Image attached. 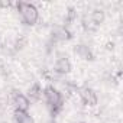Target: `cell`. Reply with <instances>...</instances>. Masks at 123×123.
Listing matches in <instances>:
<instances>
[{"instance_id":"6da1fadb","label":"cell","mask_w":123,"mask_h":123,"mask_svg":"<svg viewBox=\"0 0 123 123\" xmlns=\"http://www.w3.org/2000/svg\"><path fill=\"white\" fill-rule=\"evenodd\" d=\"M43 98L52 116H56L64 107V96L54 86H46L43 88Z\"/></svg>"},{"instance_id":"7a4b0ae2","label":"cell","mask_w":123,"mask_h":123,"mask_svg":"<svg viewBox=\"0 0 123 123\" xmlns=\"http://www.w3.org/2000/svg\"><path fill=\"white\" fill-rule=\"evenodd\" d=\"M16 7H18L19 16L25 25H28V26L36 25V22L39 20V10L35 5L26 3V2H18Z\"/></svg>"},{"instance_id":"3957f363","label":"cell","mask_w":123,"mask_h":123,"mask_svg":"<svg viewBox=\"0 0 123 123\" xmlns=\"http://www.w3.org/2000/svg\"><path fill=\"white\" fill-rule=\"evenodd\" d=\"M10 101H12L15 110H19V111H28L29 107H31L29 98L25 94H22L19 90H12V93H10Z\"/></svg>"},{"instance_id":"277c9868","label":"cell","mask_w":123,"mask_h":123,"mask_svg":"<svg viewBox=\"0 0 123 123\" xmlns=\"http://www.w3.org/2000/svg\"><path fill=\"white\" fill-rule=\"evenodd\" d=\"M80 98H81L83 104H86L88 107H93V106H96L98 103L97 93L91 87H83V88H80Z\"/></svg>"},{"instance_id":"5b68a950","label":"cell","mask_w":123,"mask_h":123,"mask_svg":"<svg viewBox=\"0 0 123 123\" xmlns=\"http://www.w3.org/2000/svg\"><path fill=\"white\" fill-rule=\"evenodd\" d=\"M71 70H73L71 61H70L67 56H59V58L55 61V64H54V71H55L58 75H67Z\"/></svg>"},{"instance_id":"8992f818","label":"cell","mask_w":123,"mask_h":123,"mask_svg":"<svg viewBox=\"0 0 123 123\" xmlns=\"http://www.w3.org/2000/svg\"><path fill=\"white\" fill-rule=\"evenodd\" d=\"M71 39V32L68 31L67 26H55L51 33V41L55 42H62V41H70Z\"/></svg>"},{"instance_id":"52a82bcc","label":"cell","mask_w":123,"mask_h":123,"mask_svg":"<svg viewBox=\"0 0 123 123\" xmlns=\"http://www.w3.org/2000/svg\"><path fill=\"white\" fill-rule=\"evenodd\" d=\"M74 54H75L78 58H81V59H87V61H91V59L94 58V55H93L90 46H88V45H84V43H78V45H75V48H74Z\"/></svg>"},{"instance_id":"ba28073f","label":"cell","mask_w":123,"mask_h":123,"mask_svg":"<svg viewBox=\"0 0 123 123\" xmlns=\"http://www.w3.org/2000/svg\"><path fill=\"white\" fill-rule=\"evenodd\" d=\"M26 97L29 98V101H39L43 97V88L41 87V84L39 83H33L29 87V90H28V96Z\"/></svg>"},{"instance_id":"9c48e42d","label":"cell","mask_w":123,"mask_h":123,"mask_svg":"<svg viewBox=\"0 0 123 123\" xmlns=\"http://www.w3.org/2000/svg\"><path fill=\"white\" fill-rule=\"evenodd\" d=\"M13 122L15 123H35L33 117L28 111H19V110H13Z\"/></svg>"},{"instance_id":"30bf717a","label":"cell","mask_w":123,"mask_h":123,"mask_svg":"<svg viewBox=\"0 0 123 123\" xmlns=\"http://www.w3.org/2000/svg\"><path fill=\"white\" fill-rule=\"evenodd\" d=\"M88 18H90V20H91V23L97 28L98 25H101L103 22H104V18H106V15H104V12L101 10V9H94L90 15H88Z\"/></svg>"},{"instance_id":"8fae6325","label":"cell","mask_w":123,"mask_h":123,"mask_svg":"<svg viewBox=\"0 0 123 123\" xmlns=\"http://www.w3.org/2000/svg\"><path fill=\"white\" fill-rule=\"evenodd\" d=\"M25 43H26V38H25V36H19V38L15 41V43H13V46H15V51H19V49H22V48L25 46Z\"/></svg>"},{"instance_id":"7c38bea8","label":"cell","mask_w":123,"mask_h":123,"mask_svg":"<svg viewBox=\"0 0 123 123\" xmlns=\"http://www.w3.org/2000/svg\"><path fill=\"white\" fill-rule=\"evenodd\" d=\"M75 16H77L75 9H74V7H70V9H68V12H67V16H65V22H67V23L73 22V20L75 19Z\"/></svg>"},{"instance_id":"4fadbf2b","label":"cell","mask_w":123,"mask_h":123,"mask_svg":"<svg viewBox=\"0 0 123 123\" xmlns=\"http://www.w3.org/2000/svg\"><path fill=\"white\" fill-rule=\"evenodd\" d=\"M80 123H84V122H80Z\"/></svg>"}]
</instances>
